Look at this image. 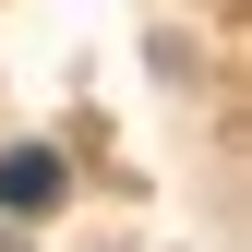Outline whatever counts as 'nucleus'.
Wrapping results in <instances>:
<instances>
[{
	"mask_svg": "<svg viewBox=\"0 0 252 252\" xmlns=\"http://www.w3.org/2000/svg\"><path fill=\"white\" fill-rule=\"evenodd\" d=\"M60 192H72V168H60V144H12L0 156V216H60Z\"/></svg>",
	"mask_w": 252,
	"mask_h": 252,
	"instance_id": "1",
	"label": "nucleus"
}]
</instances>
